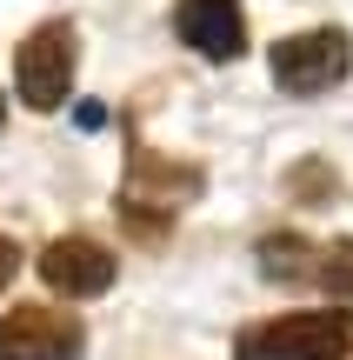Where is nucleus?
Returning a JSON list of instances; mask_svg holds the SVG:
<instances>
[{
    "label": "nucleus",
    "instance_id": "1",
    "mask_svg": "<svg viewBox=\"0 0 353 360\" xmlns=\"http://www.w3.org/2000/svg\"><path fill=\"white\" fill-rule=\"evenodd\" d=\"M353 354V314H280L234 340V360H347Z\"/></svg>",
    "mask_w": 353,
    "mask_h": 360
},
{
    "label": "nucleus",
    "instance_id": "2",
    "mask_svg": "<svg viewBox=\"0 0 353 360\" xmlns=\"http://www.w3.org/2000/svg\"><path fill=\"white\" fill-rule=\"evenodd\" d=\"M74 67H80V40L67 20H40L34 34L20 40V53H13V87H20V101L34 107V114H53V107H67V94H74Z\"/></svg>",
    "mask_w": 353,
    "mask_h": 360
},
{
    "label": "nucleus",
    "instance_id": "3",
    "mask_svg": "<svg viewBox=\"0 0 353 360\" xmlns=\"http://www.w3.org/2000/svg\"><path fill=\"white\" fill-rule=\"evenodd\" d=\"M353 67V40L340 27H307V34H287L274 47V87L293 94V101H314V94H333Z\"/></svg>",
    "mask_w": 353,
    "mask_h": 360
},
{
    "label": "nucleus",
    "instance_id": "4",
    "mask_svg": "<svg viewBox=\"0 0 353 360\" xmlns=\"http://www.w3.org/2000/svg\"><path fill=\"white\" fill-rule=\"evenodd\" d=\"M87 347V327L60 307H13L0 314V360H74Z\"/></svg>",
    "mask_w": 353,
    "mask_h": 360
},
{
    "label": "nucleus",
    "instance_id": "5",
    "mask_svg": "<svg viewBox=\"0 0 353 360\" xmlns=\"http://www.w3.org/2000/svg\"><path fill=\"white\" fill-rule=\"evenodd\" d=\"M194 193H200L194 167H173V160H160V154H133V174H127V187H120V214L154 227V220H173Z\"/></svg>",
    "mask_w": 353,
    "mask_h": 360
},
{
    "label": "nucleus",
    "instance_id": "6",
    "mask_svg": "<svg viewBox=\"0 0 353 360\" xmlns=\"http://www.w3.org/2000/svg\"><path fill=\"white\" fill-rule=\"evenodd\" d=\"M114 274H120V260L107 254L100 240H87V233H60V240L40 254V281H47L53 294H67V300L107 294V287H114Z\"/></svg>",
    "mask_w": 353,
    "mask_h": 360
},
{
    "label": "nucleus",
    "instance_id": "7",
    "mask_svg": "<svg viewBox=\"0 0 353 360\" xmlns=\"http://www.w3.org/2000/svg\"><path fill=\"white\" fill-rule=\"evenodd\" d=\"M173 27H180V40L194 53H207V60H240V47H247V13H240V0H180Z\"/></svg>",
    "mask_w": 353,
    "mask_h": 360
},
{
    "label": "nucleus",
    "instance_id": "8",
    "mask_svg": "<svg viewBox=\"0 0 353 360\" xmlns=\"http://www.w3.org/2000/svg\"><path fill=\"white\" fill-rule=\"evenodd\" d=\"M314 274L320 287H333V294H347L353 300V240H333V247H314Z\"/></svg>",
    "mask_w": 353,
    "mask_h": 360
},
{
    "label": "nucleus",
    "instance_id": "9",
    "mask_svg": "<svg viewBox=\"0 0 353 360\" xmlns=\"http://www.w3.org/2000/svg\"><path fill=\"white\" fill-rule=\"evenodd\" d=\"M13 274H20V247L0 233V294H7V281H13Z\"/></svg>",
    "mask_w": 353,
    "mask_h": 360
},
{
    "label": "nucleus",
    "instance_id": "10",
    "mask_svg": "<svg viewBox=\"0 0 353 360\" xmlns=\"http://www.w3.org/2000/svg\"><path fill=\"white\" fill-rule=\"evenodd\" d=\"M0 120H7V101H0Z\"/></svg>",
    "mask_w": 353,
    "mask_h": 360
}]
</instances>
